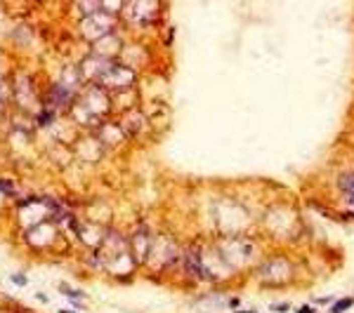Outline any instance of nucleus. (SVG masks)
Listing matches in <instances>:
<instances>
[{
	"mask_svg": "<svg viewBox=\"0 0 354 313\" xmlns=\"http://www.w3.org/2000/svg\"><path fill=\"white\" fill-rule=\"evenodd\" d=\"M257 231L262 233V238L272 243V247H291L300 240L305 224L300 219V210L293 203H270L262 207L260 222H257Z\"/></svg>",
	"mask_w": 354,
	"mask_h": 313,
	"instance_id": "f257e3e1",
	"label": "nucleus"
},
{
	"mask_svg": "<svg viewBox=\"0 0 354 313\" xmlns=\"http://www.w3.org/2000/svg\"><path fill=\"white\" fill-rule=\"evenodd\" d=\"M217 250L222 252V257L227 259L236 273H241L243 278H248V273L253 271V266L262 259V254L267 252V240L262 238V233L257 229L246 231V233H234V236H213Z\"/></svg>",
	"mask_w": 354,
	"mask_h": 313,
	"instance_id": "f03ea898",
	"label": "nucleus"
},
{
	"mask_svg": "<svg viewBox=\"0 0 354 313\" xmlns=\"http://www.w3.org/2000/svg\"><path fill=\"white\" fill-rule=\"evenodd\" d=\"M298 268H300L298 261L286 250L270 247L262 254V259L253 266V271L248 273V278L255 280V285L260 290H284V287H291V285L298 283V278H300Z\"/></svg>",
	"mask_w": 354,
	"mask_h": 313,
	"instance_id": "7ed1b4c3",
	"label": "nucleus"
},
{
	"mask_svg": "<svg viewBox=\"0 0 354 313\" xmlns=\"http://www.w3.org/2000/svg\"><path fill=\"white\" fill-rule=\"evenodd\" d=\"M215 214V236H234V233H246L255 231L260 222V212H255L253 205L243 200L239 193L224 191L213 203Z\"/></svg>",
	"mask_w": 354,
	"mask_h": 313,
	"instance_id": "20e7f679",
	"label": "nucleus"
},
{
	"mask_svg": "<svg viewBox=\"0 0 354 313\" xmlns=\"http://www.w3.org/2000/svg\"><path fill=\"white\" fill-rule=\"evenodd\" d=\"M331 191L338 203V217L354 222V163H345L331 170Z\"/></svg>",
	"mask_w": 354,
	"mask_h": 313,
	"instance_id": "39448f33",
	"label": "nucleus"
},
{
	"mask_svg": "<svg viewBox=\"0 0 354 313\" xmlns=\"http://www.w3.org/2000/svg\"><path fill=\"white\" fill-rule=\"evenodd\" d=\"M354 308V294H345V297H335L331 306H328V313H347Z\"/></svg>",
	"mask_w": 354,
	"mask_h": 313,
	"instance_id": "423d86ee",
	"label": "nucleus"
},
{
	"mask_svg": "<svg viewBox=\"0 0 354 313\" xmlns=\"http://www.w3.org/2000/svg\"><path fill=\"white\" fill-rule=\"evenodd\" d=\"M270 311L272 313H288V311H293V304L291 301H270Z\"/></svg>",
	"mask_w": 354,
	"mask_h": 313,
	"instance_id": "0eeeda50",
	"label": "nucleus"
},
{
	"mask_svg": "<svg viewBox=\"0 0 354 313\" xmlns=\"http://www.w3.org/2000/svg\"><path fill=\"white\" fill-rule=\"evenodd\" d=\"M333 301H335V297H333V294H323V297H314V301H312V304H314L316 308H321V306H331Z\"/></svg>",
	"mask_w": 354,
	"mask_h": 313,
	"instance_id": "6e6552de",
	"label": "nucleus"
},
{
	"mask_svg": "<svg viewBox=\"0 0 354 313\" xmlns=\"http://www.w3.org/2000/svg\"><path fill=\"white\" fill-rule=\"evenodd\" d=\"M243 301H241V297H227V308H229V311H239V308H243Z\"/></svg>",
	"mask_w": 354,
	"mask_h": 313,
	"instance_id": "1a4fd4ad",
	"label": "nucleus"
},
{
	"mask_svg": "<svg viewBox=\"0 0 354 313\" xmlns=\"http://www.w3.org/2000/svg\"><path fill=\"white\" fill-rule=\"evenodd\" d=\"M293 313H319V308L314 304H300L293 308Z\"/></svg>",
	"mask_w": 354,
	"mask_h": 313,
	"instance_id": "9d476101",
	"label": "nucleus"
},
{
	"mask_svg": "<svg viewBox=\"0 0 354 313\" xmlns=\"http://www.w3.org/2000/svg\"><path fill=\"white\" fill-rule=\"evenodd\" d=\"M59 290L64 292V294H66V297H73V299H80V297H85L83 292L80 290H73V287H66V285H62V287H59Z\"/></svg>",
	"mask_w": 354,
	"mask_h": 313,
	"instance_id": "9b49d317",
	"label": "nucleus"
},
{
	"mask_svg": "<svg viewBox=\"0 0 354 313\" xmlns=\"http://www.w3.org/2000/svg\"><path fill=\"white\" fill-rule=\"evenodd\" d=\"M12 283H17L19 287H24V285H26V275H24V273H12Z\"/></svg>",
	"mask_w": 354,
	"mask_h": 313,
	"instance_id": "f8f14e48",
	"label": "nucleus"
},
{
	"mask_svg": "<svg viewBox=\"0 0 354 313\" xmlns=\"http://www.w3.org/2000/svg\"><path fill=\"white\" fill-rule=\"evenodd\" d=\"M236 313H260V311H257V308H239Z\"/></svg>",
	"mask_w": 354,
	"mask_h": 313,
	"instance_id": "ddd939ff",
	"label": "nucleus"
},
{
	"mask_svg": "<svg viewBox=\"0 0 354 313\" xmlns=\"http://www.w3.org/2000/svg\"><path fill=\"white\" fill-rule=\"evenodd\" d=\"M59 313H76V311H66V308H62V311H59Z\"/></svg>",
	"mask_w": 354,
	"mask_h": 313,
	"instance_id": "4468645a",
	"label": "nucleus"
},
{
	"mask_svg": "<svg viewBox=\"0 0 354 313\" xmlns=\"http://www.w3.org/2000/svg\"><path fill=\"white\" fill-rule=\"evenodd\" d=\"M203 313H206V311H203Z\"/></svg>",
	"mask_w": 354,
	"mask_h": 313,
	"instance_id": "2eb2a0df",
	"label": "nucleus"
}]
</instances>
